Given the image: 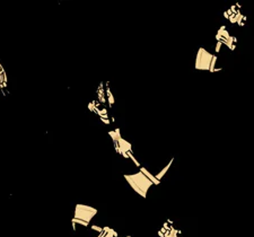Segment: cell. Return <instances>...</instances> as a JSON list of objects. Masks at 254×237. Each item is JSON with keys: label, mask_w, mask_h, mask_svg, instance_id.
<instances>
[{"label": "cell", "mask_w": 254, "mask_h": 237, "mask_svg": "<svg viewBox=\"0 0 254 237\" xmlns=\"http://www.w3.org/2000/svg\"><path fill=\"white\" fill-rule=\"evenodd\" d=\"M97 215V209L93 208V207L86 206V205H81L78 203L75 207V211H73V218L81 220L86 224L89 225L91 219Z\"/></svg>", "instance_id": "8992f818"}, {"label": "cell", "mask_w": 254, "mask_h": 237, "mask_svg": "<svg viewBox=\"0 0 254 237\" xmlns=\"http://www.w3.org/2000/svg\"><path fill=\"white\" fill-rule=\"evenodd\" d=\"M88 110L91 111V113L97 114L100 116V120L101 122H103L104 124H109L110 122V115H109V111L106 108L105 105H103L101 102H98L97 99H93L91 103L88 104Z\"/></svg>", "instance_id": "52a82bcc"}, {"label": "cell", "mask_w": 254, "mask_h": 237, "mask_svg": "<svg viewBox=\"0 0 254 237\" xmlns=\"http://www.w3.org/2000/svg\"><path fill=\"white\" fill-rule=\"evenodd\" d=\"M109 135L112 138V141H113V144H114L115 151L120 155V156H122L123 158H129V159H131L132 162H133V164L140 168V167H141L140 163L138 162V159L134 158L133 150H132V144L122 137L121 132H120V129L116 128V129L113 130V131H109Z\"/></svg>", "instance_id": "6da1fadb"}, {"label": "cell", "mask_w": 254, "mask_h": 237, "mask_svg": "<svg viewBox=\"0 0 254 237\" xmlns=\"http://www.w3.org/2000/svg\"><path fill=\"white\" fill-rule=\"evenodd\" d=\"M105 85H106V86H105V92H106V101H107V105H109L110 108H112L113 105H114V103H115V99H114V96H113V94H112L111 87H110V83L106 82Z\"/></svg>", "instance_id": "30bf717a"}, {"label": "cell", "mask_w": 254, "mask_h": 237, "mask_svg": "<svg viewBox=\"0 0 254 237\" xmlns=\"http://www.w3.org/2000/svg\"><path fill=\"white\" fill-rule=\"evenodd\" d=\"M7 87V76L3 70V67L0 63V92H3V88Z\"/></svg>", "instance_id": "8fae6325"}, {"label": "cell", "mask_w": 254, "mask_h": 237, "mask_svg": "<svg viewBox=\"0 0 254 237\" xmlns=\"http://www.w3.org/2000/svg\"><path fill=\"white\" fill-rule=\"evenodd\" d=\"M97 101L101 102L103 105L107 104V101H106V92H105V86H104V83H101L98 85V88H97Z\"/></svg>", "instance_id": "ba28073f"}, {"label": "cell", "mask_w": 254, "mask_h": 237, "mask_svg": "<svg viewBox=\"0 0 254 237\" xmlns=\"http://www.w3.org/2000/svg\"><path fill=\"white\" fill-rule=\"evenodd\" d=\"M118 236H119V234L113 228L109 226H105L103 227L102 233H100L96 237H118Z\"/></svg>", "instance_id": "9c48e42d"}, {"label": "cell", "mask_w": 254, "mask_h": 237, "mask_svg": "<svg viewBox=\"0 0 254 237\" xmlns=\"http://www.w3.org/2000/svg\"><path fill=\"white\" fill-rule=\"evenodd\" d=\"M173 162H174V158H171V160H170V162L167 163V165L165 166V167L163 168V169L161 171V172H159V173H158V174H156V175H155V177H156V178H157V180H158L159 182L162 181V178L165 175H166V173H167V172H168V169L171 168V166H172Z\"/></svg>", "instance_id": "7c38bea8"}, {"label": "cell", "mask_w": 254, "mask_h": 237, "mask_svg": "<svg viewBox=\"0 0 254 237\" xmlns=\"http://www.w3.org/2000/svg\"><path fill=\"white\" fill-rule=\"evenodd\" d=\"M124 180L131 186L132 190L142 198H147V194L150 190V187L154 185V183L142 173L141 171L133 173V174H125Z\"/></svg>", "instance_id": "3957f363"}, {"label": "cell", "mask_w": 254, "mask_h": 237, "mask_svg": "<svg viewBox=\"0 0 254 237\" xmlns=\"http://www.w3.org/2000/svg\"><path fill=\"white\" fill-rule=\"evenodd\" d=\"M224 17L230 24H236L238 26H244L247 21V17L242 12V7L239 3L233 5L224 11Z\"/></svg>", "instance_id": "277c9868"}, {"label": "cell", "mask_w": 254, "mask_h": 237, "mask_svg": "<svg viewBox=\"0 0 254 237\" xmlns=\"http://www.w3.org/2000/svg\"><path fill=\"white\" fill-rule=\"evenodd\" d=\"M221 46H223V44H221V43H219V42H217V43H216V48H215V51H216V52H220V49H221Z\"/></svg>", "instance_id": "9a60e30c"}, {"label": "cell", "mask_w": 254, "mask_h": 237, "mask_svg": "<svg viewBox=\"0 0 254 237\" xmlns=\"http://www.w3.org/2000/svg\"><path fill=\"white\" fill-rule=\"evenodd\" d=\"M139 171H141L142 173H143L145 175L147 176V177H148L150 181H152V183H154V185H159V184H161V182H159V181H158V180L155 177V175H154V174H152V173H150L148 169H146L145 167H140V169H139Z\"/></svg>", "instance_id": "4fadbf2b"}, {"label": "cell", "mask_w": 254, "mask_h": 237, "mask_svg": "<svg viewBox=\"0 0 254 237\" xmlns=\"http://www.w3.org/2000/svg\"><path fill=\"white\" fill-rule=\"evenodd\" d=\"M91 230H95V231H97V233L100 234V233H102V230H103V227L96 226V225H91Z\"/></svg>", "instance_id": "5bb4252c"}, {"label": "cell", "mask_w": 254, "mask_h": 237, "mask_svg": "<svg viewBox=\"0 0 254 237\" xmlns=\"http://www.w3.org/2000/svg\"><path fill=\"white\" fill-rule=\"evenodd\" d=\"M216 41L221 43L223 45L227 46L230 51H234L236 49V45H237V37L230 34V32L228 31V28L225 26V25H221L219 27V30L217 32L216 36H215Z\"/></svg>", "instance_id": "5b68a950"}, {"label": "cell", "mask_w": 254, "mask_h": 237, "mask_svg": "<svg viewBox=\"0 0 254 237\" xmlns=\"http://www.w3.org/2000/svg\"><path fill=\"white\" fill-rule=\"evenodd\" d=\"M217 62L218 57L216 54L206 50L204 48H199L195 55L194 68L200 71L217 72L221 70V68H217Z\"/></svg>", "instance_id": "7a4b0ae2"}]
</instances>
